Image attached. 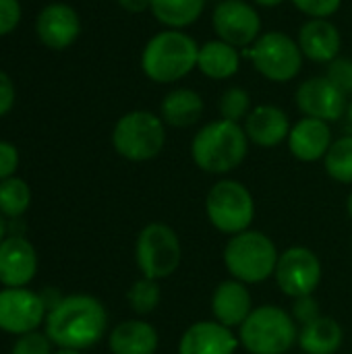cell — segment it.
Here are the masks:
<instances>
[{"instance_id": "e0dca14e", "label": "cell", "mask_w": 352, "mask_h": 354, "mask_svg": "<svg viewBox=\"0 0 352 354\" xmlns=\"http://www.w3.org/2000/svg\"><path fill=\"white\" fill-rule=\"evenodd\" d=\"M288 149L301 162H317L332 147V131L319 118H301L288 133Z\"/></svg>"}, {"instance_id": "d6a6232c", "label": "cell", "mask_w": 352, "mask_h": 354, "mask_svg": "<svg viewBox=\"0 0 352 354\" xmlns=\"http://www.w3.org/2000/svg\"><path fill=\"white\" fill-rule=\"evenodd\" d=\"M328 79L334 81L344 93L352 91V60H349V58H336L334 62H330Z\"/></svg>"}, {"instance_id": "277c9868", "label": "cell", "mask_w": 352, "mask_h": 354, "mask_svg": "<svg viewBox=\"0 0 352 354\" xmlns=\"http://www.w3.org/2000/svg\"><path fill=\"white\" fill-rule=\"evenodd\" d=\"M278 249L274 241L259 230L234 234L224 247V266L228 274L243 284H259L276 274Z\"/></svg>"}, {"instance_id": "f35d334b", "label": "cell", "mask_w": 352, "mask_h": 354, "mask_svg": "<svg viewBox=\"0 0 352 354\" xmlns=\"http://www.w3.org/2000/svg\"><path fill=\"white\" fill-rule=\"evenodd\" d=\"M4 234H6V222H4V218L0 214V243L4 241Z\"/></svg>"}, {"instance_id": "44dd1931", "label": "cell", "mask_w": 352, "mask_h": 354, "mask_svg": "<svg viewBox=\"0 0 352 354\" xmlns=\"http://www.w3.org/2000/svg\"><path fill=\"white\" fill-rule=\"evenodd\" d=\"M158 342L160 338L156 328L141 319H129L118 324L108 338L112 354H156Z\"/></svg>"}, {"instance_id": "cb8c5ba5", "label": "cell", "mask_w": 352, "mask_h": 354, "mask_svg": "<svg viewBox=\"0 0 352 354\" xmlns=\"http://www.w3.org/2000/svg\"><path fill=\"white\" fill-rule=\"evenodd\" d=\"M197 68L210 79H230L239 71V52L234 46L214 39L199 48Z\"/></svg>"}, {"instance_id": "8992f818", "label": "cell", "mask_w": 352, "mask_h": 354, "mask_svg": "<svg viewBox=\"0 0 352 354\" xmlns=\"http://www.w3.org/2000/svg\"><path fill=\"white\" fill-rule=\"evenodd\" d=\"M112 145L129 162L154 160L166 145V122L147 110L129 112L114 124Z\"/></svg>"}, {"instance_id": "4316f807", "label": "cell", "mask_w": 352, "mask_h": 354, "mask_svg": "<svg viewBox=\"0 0 352 354\" xmlns=\"http://www.w3.org/2000/svg\"><path fill=\"white\" fill-rule=\"evenodd\" d=\"M31 201V191L25 180L21 178H6L0 180V214L8 218H19L27 212Z\"/></svg>"}, {"instance_id": "1f68e13d", "label": "cell", "mask_w": 352, "mask_h": 354, "mask_svg": "<svg viewBox=\"0 0 352 354\" xmlns=\"http://www.w3.org/2000/svg\"><path fill=\"white\" fill-rule=\"evenodd\" d=\"M293 319L297 322V326H307L311 322H315L317 317H322L319 313V303L313 299V295L309 297H301V299H295V305H293Z\"/></svg>"}, {"instance_id": "ab89813d", "label": "cell", "mask_w": 352, "mask_h": 354, "mask_svg": "<svg viewBox=\"0 0 352 354\" xmlns=\"http://www.w3.org/2000/svg\"><path fill=\"white\" fill-rule=\"evenodd\" d=\"M54 354H81L79 351H73V348H60L58 353H54Z\"/></svg>"}, {"instance_id": "30bf717a", "label": "cell", "mask_w": 352, "mask_h": 354, "mask_svg": "<svg viewBox=\"0 0 352 354\" xmlns=\"http://www.w3.org/2000/svg\"><path fill=\"white\" fill-rule=\"evenodd\" d=\"M274 278L286 297H309L322 282V261L307 247H290L280 253Z\"/></svg>"}, {"instance_id": "9c48e42d", "label": "cell", "mask_w": 352, "mask_h": 354, "mask_svg": "<svg viewBox=\"0 0 352 354\" xmlns=\"http://www.w3.org/2000/svg\"><path fill=\"white\" fill-rule=\"evenodd\" d=\"M247 54L255 68L274 83L293 81L303 66V52L299 44L282 31H268L259 35Z\"/></svg>"}, {"instance_id": "7402d4cb", "label": "cell", "mask_w": 352, "mask_h": 354, "mask_svg": "<svg viewBox=\"0 0 352 354\" xmlns=\"http://www.w3.org/2000/svg\"><path fill=\"white\" fill-rule=\"evenodd\" d=\"M344 332L332 317H317L315 322L301 326L299 346L305 354H334L342 346Z\"/></svg>"}, {"instance_id": "9a60e30c", "label": "cell", "mask_w": 352, "mask_h": 354, "mask_svg": "<svg viewBox=\"0 0 352 354\" xmlns=\"http://www.w3.org/2000/svg\"><path fill=\"white\" fill-rule=\"evenodd\" d=\"M37 270L35 249L23 236H10L0 243V284L21 288L29 284Z\"/></svg>"}, {"instance_id": "8fae6325", "label": "cell", "mask_w": 352, "mask_h": 354, "mask_svg": "<svg viewBox=\"0 0 352 354\" xmlns=\"http://www.w3.org/2000/svg\"><path fill=\"white\" fill-rule=\"evenodd\" d=\"M212 25L218 39L234 48L255 44L261 31L257 10L245 0H220L214 8Z\"/></svg>"}, {"instance_id": "3957f363", "label": "cell", "mask_w": 352, "mask_h": 354, "mask_svg": "<svg viewBox=\"0 0 352 354\" xmlns=\"http://www.w3.org/2000/svg\"><path fill=\"white\" fill-rule=\"evenodd\" d=\"M197 41L176 29L154 35L141 54L143 73L156 83H174L197 66Z\"/></svg>"}, {"instance_id": "484cf974", "label": "cell", "mask_w": 352, "mask_h": 354, "mask_svg": "<svg viewBox=\"0 0 352 354\" xmlns=\"http://www.w3.org/2000/svg\"><path fill=\"white\" fill-rule=\"evenodd\" d=\"M324 166L330 178L352 185V135L336 139L324 158Z\"/></svg>"}, {"instance_id": "5bb4252c", "label": "cell", "mask_w": 352, "mask_h": 354, "mask_svg": "<svg viewBox=\"0 0 352 354\" xmlns=\"http://www.w3.org/2000/svg\"><path fill=\"white\" fill-rule=\"evenodd\" d=\"M35 31L44 46L52 50H64L79 37L81 21L73 6L56 2V4L46 6L37 15Z\"/></svg>"}, {"instance_id": "d590c367", "label": "cell", "mask_w": 352, "mask_h": 354, "mask_svg": "<svg viewBox=\"0 0 352 354\" xmlns=\"http://www.w3.org/2000/svg\"><path fill=\"white\" fill-rule=\"evenodd\" d=\"M15 104V87H12V81L10 77L0 71V116H4Z\"/></svg>"}, {"instance_id": "f1b7e54d", "label": "cell", "mask_w": 352, "mask_h": 354, "mask_svg": "<svg viewBox=\"0 0 352 354\" xmlns=\"http://www.w3.org/2000/svg\"><path fill=\"white\" fill-rule=\"evenodd\" d=\"M249 106H251L249 93L245 89H241V87H230V89H226L222 93L220 112H222L224 120L239 122L241 118H247L249 116Z\"/></svg>"}, {"instance_id": "83f0119b", "label": "cell", "mask_w": 352, "mask_h": 354, "mask_svg": "<svg viewBox=\"0 0 352 354\" xmlns=\"http://www.w3.org/2000/svg\"><path fill=\"white\" fill-rule=\"evenodd\" d=\"M160 299H162L160 284H158V280H151V278L137 280L127 292L129 307L137 315H149L151 311H156L160 305Z\"/></svg>"}, {"instance_id": "5b68a950", "label": "cell", "mask_w": 352, "mask_h": 354, "mask_svg": "<svg viewBox=\"0 0 352 354\" xmlns=\"http://www.w3.org/2000/svg\"><path fill=\"white\" fill-rule=\"evenodd\" d=\"M297 340V322L276 305L255 307L239 328V342L251 354H284Z\"/></svg>"}, {"instance_id": "d4e9b609", "label": "cell", "mask_w": 352, "mask_h": 354, "mask_svg": "<svg viewBox=\"0 0 352 354\" xmlns=\"http://www.w3.org/2000/svg\"><path fill=\"white\" fill-rule=\"evenodd\" d=\"M207 0H151V12L170 29H180L199 19Z\"/></svg>"}, {"instance_id": "ffe728a7", "label": "cell", "mask_w": 352, "mask_h": 354, "mask_svg": "<svg viewBox=\"0 0 352 354\" xmlns=\"http://www.w3.org/2000/svg\"><path fill=\"white\" fill-rule=\"evenodd\" d=\"M340 46V31L328 19H311L299 31V48L313 62H334Z\"/></svg>"}, {"instance_id": "6da1fadb", "label": "cell", "mask_w": 352, "mask_h": 354, "mask_svg": "<svg viewBox=\"0 0 352 354\" xmlns=\"http://www.w3.org/2000/svg\"><path fill=\"white\" fill-rule=\"evenodd\" d=\"M108 328L104 305L87 295L62 299L46 317V336L60 348L83 351L98 344Z\"/></svg>"}, {"instance_id": "d6986e66", "label": "cell", "mask_w": 352, "mask_h": 354, "mask_svg": "<svg viewBox=\"0 0 352 354\" xmlns=\"http://www.w3.org/2000/svg\"><path fill=\"white\" fill-rule=\"evenodd\" d=\"M245 133L251 143L259 147H276L288 139L290 122L284 110L278 106H257L245 118Z\"/></svg>"}, {"instance_id": "4fadbf2b", "label": "cell", "mask_w": 352, "mask_h": 354, "mask_svg": "<svg viewBox=\"0 0 352 354\" xmlns=\"http://www.w3.org/2000/svg\"><path fill=\"white\" fill-rule=\"evenodd\" d=\"M297 106L309 118H319L324 122L338 120L349 104L346 93L328 77H311L297 89Z\"/></svg>"}, {"instance_id": "b9f144b4", "label": "cell", "mask_w": 352, "mask_h": 354, "mask_svg": "<svg viewBox=\"0 0 352 354\" xmlns=\"http://www.w3.org/2000/svg\"><path fill=\"white\" fill-rule=\"evenodd\" d=\"M346 110H349V116H351V120H352V104L346 108Z\"/></svg>"}, {"instance_id": "4dcf8cb0", "label": "cell", "mask_w": 352, "mask_h": 354, "mask_svg": "<svg viewBox=\"0 0 352 354\" xmlns=\"http://www.w3.org/2000/svg\"><path fill=\"white\" fill-rule=\"evenodd\" d=\"M293 2L301 12H305L311 19H328L342 4V0H293Z\"/></svg>"}, {"instance_id": "ba28073f", "label": "cell", "mask_w": 352, "mask_h": 354, "mask_svg": "<svg viewBox=\"0 0 352 354\" xmlns=\"http://www.w3.org/2000/svg\"><path fill=\"white\" fill-rule=\"evenodd\" d=\"M180 259V239L168 224L151 222L139 232L135 245V261L143 278L164 280L178 270Z\"/></svg>"}, {"instance_id": "603a6c76", "label": "cell", "mask_w": 352, "mask_h": 354, "mask_svg": "<svg viewBox=\"0 0 352 354\" xmlns=\"http://www.w3.org/2000/svg\"><path fill=\"white\" fill-rule=\"evenodd\" d=\"M160 112L162 120L170 127H193L203 114V100L193 89H174L162 100Z\"/></svg>"}, {"instance_id": "52a82bcc", "label": "cell", "mask_w": 352, "mask_h": 354, "mask_svg": "<svg viewBox=\"0 0 352 354\" xmlns=\"http://www.w3.org/2000/svg\"><path fill=\"white\" fill-rule=\"evenodd\" d=\"M205 214L216 230L234 236L249 230L255 218V201L243 183L224 178L210 189L205 197Z\"/></svg>"}, {"instance_id": "8d00e7d4", "label": "cell", "mask_w": 352, "mask_h": 354, "mask_svg": "<svg viewBox=\"0 0 352 354\" xmlns=\"http://www.w3.org/2000/svg\"><path fill=\"white\" fill-rule=\"evenodd\" d=\"M118 4L127 10V12H143L147 8H151V0H118Z\"/></svg>"}, {"instance_id": "60d3db41", "label": "cell", "mask_w": 352, "mask_h": 354, "mask_svg": "<svg viewBox=\"0 0 352 354\" xmlns=\"http://www.w3.org/2000/svg\"><path fill=\"white\" fill-rule=\"evenodd\" d=\"M346 209H349V216H351L352 220V191L351 195H349V201H346Z\"/></svg>"}, {"instance_id": "7a4b0ae2", "label": "cell", "mask_w": 352, "mask_h": 354, "mask_svg": "<svg viewBox=\"0 0 352 354\" xmlns=\"http://www.w3.org/2000/svg\"><path fill=\"white\" fill-rule=\"evenodd\" d=\"M249 137L239 122L214 120L205 124L191 143V156L197 168L207 174H226L239 168L247 156Z\"/></svg>"}, {"instance_id": "ac0fdd59", "label": "cell", "mask_w": 352, "mask_h": 354, "mask_svg": "<svg viewBox=\"0 0 352 354\" xmlns=\"http://www.w3.org/2000/svg\"><path fill=\"white\" fill-rule=\"evenodd\" d=\"M253 311V299L247 288V284L239 280H226L222 282L212 297V313L218 324L226 328H241L243 322Z\"/></svg>"}, {"instance_id": "74e56055", "label": "cell", "mask_w": 352, "mask_h": 354, "mask_svg": "<svg viewBox=\"0 0 352 354\" xmlns=\"http://www.w3.org/2000/svg\"><path fill=\"white\" fill-rule=\"evenodd\" d=\"M253 2H257L259 6H278L284 0H253Z\"/></svg>"}, {"instance_id": "7c38bea8", "label": "cell", "mask_w": 352, "mask_h": 354, "mask_svg": "<svg viewBox=\"0 0 352 354\" xmlns=\"http://www.w3.org/2000/svg\"><path fill=\"white\" fill-rule=\"evenodd\" d=\"M46 303L39 295L25 288L0 290V330L8 334H29L41 322Z\"/></svg>"}, {"instance_id": "f546056e", "label": "cell", "mask_w": 352, "mask_h": 354, "mask_svg": "<svg viewBox=\"0 0 352 354\" xmlns=\"http://www.w3.org/2000/svg\"><path fill=\"white\" fill-rule=\"evenodd\" d=\"M10 354H52V351H50V338L46 334H37V332L23 334L15 342Z\"/></svg>"}, {"instance_id": "2e32d148", "label": "cell", "mask_w": 352, "mask_h": 354, "mask_svg": "<svg viewBox=\"0 0 352 354\" xmlns=\"http://www.w3.org/2000/svg\"><path fill=\"white\" fill-rule=\"evenodd\" d=\"M239 340L218 322H197L180 336L178 354H234Z\"/></svg>"}, {"instance_id": "836d02e7", "label": "cell", "mask_w": 352, "mask_h": 354, "mask_svg": "<svg viewBox=\"0 0 352 354\" xmlns=\"http://www.w3.org/2000/svg\"><path fill=\"white\" fill-rule=\"evenodd\" d=\"M21 19L19 0H0V35L10 33Z\"/></svg>"}, {"instance_id": "e575fe53", "label": "cell", "mask_w": 352, "mask_h": 354, "mask_svg": "<svg viewBox=\"0 0 352 354\" xmlns=\"http://www.w3.org/2000/svg\"><path fill=\"white\" fill-rule=\"evenodd\" d=\"M19 166V153L15 149V145L0 141V180H6L12 176V172Z\"/></svg>"}]
</instances>
